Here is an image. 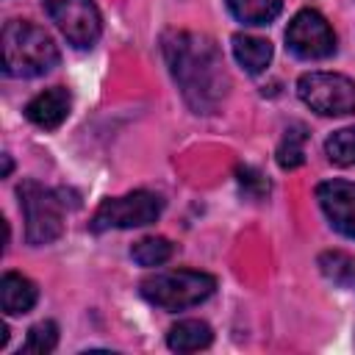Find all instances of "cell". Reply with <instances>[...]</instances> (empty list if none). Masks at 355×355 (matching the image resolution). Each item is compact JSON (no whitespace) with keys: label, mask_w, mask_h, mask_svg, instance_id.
<instances>
[{"label":"cell","mask_w":355,"mask_h":355,"mask_svg":"<svg viewBox=\"0 0 355 355\" xmlns=\"http://www.w3.org/2000/svg\"><path fill=\"white\" fill-rule=\"evenodd\" d=\"M239 183H241V189H244V194H250L252 200H258V197H263L266 191H269V180L258 172V169H252V166H239Z\"/></svg>","instance_id":"20"},{"label":"cell","mask_w":355,"mask_h":355,"mask_svg":"<svg viewBox=\"0 0 355 355\" xmlns=\"http://www.w3.org/2000/svg\"><path fill=\"white\" fill-rule=\"evenodd\" d=\"M72 108V97L64 86H53L47 92H39L28 105H25V116L28 122H33L42 130H55Z\"/></svg>","instance_id":"10"},{"label":"cell","mask_w":355,"mask_h":355,"mask_svg":"<svg viewBox=\"0 0 355 355\" xmlns=\"http://www.w3.org/2000/svg\"><path fill=\"white\" fill-rule=\"evenodd\" d=\"M319 208L324 211L333 230L355 239V183L352 180H324L316 186Z\"/></svg>","instance_id":"9"},{"label":"cell","mask_w":355,"mask_h":355,"mask_svg":"<svg viewBox=\"0 0 355 355\" xmlns=\"http://www.w3.org/2000/svg\"><path fill=\"white\" fill-rule=\"evenodd\" d=\"M305 139H308V133H305L302 125H288L286 128V133H283V139L277 144V155H275L280 169L302 166V161H305Z\"/></svg>","instance_id":"15"},{"label":"cell","mask_w":355,"mask_h":355,"mask_svg":"<svg viewBox=\"0 0 355 355\" xmlns=\"http://www.w3.org/2000/svg\"><path fill=\"white\" fill-rule=\"evenodd\" d=\"M55 28L75 47H92L100 39V11L94 0H42Z\"/></svg>","instance_id":"8"},{"label":"cell","mask_w":355,"mask_h":355,"mask_svg":"<svg viewBox=\"0 0 355 355\" xmlns=\"http://www.w3.org/2000/svg\"><path fill=\"white\" fill-rule=\"evenodd\" d=\"M61 53L50 33L33 22L11 19L3 28V69L11 78H39L58 67Z\"/></svg>","instance_id":"2"},{"label":"cell","mask_w":355,"mask_h":355,"mask_svg":"<svg viewBox=\"0 0 355 355\" xmlns=\"http://www.w3.org/2000/svg\"><path fill=\"white\" fill-rule=\"evenodd\" d=\"M319 269H322L324 277H330L338 286H352L355 283V261L349 255L338 252V250L319 255Z\"/></svg>","instance_id":"17"},{"label":"cell","mask_w":355,"mask_h":355,"mask_svg":"<svg viewBox=\"0 0 355 355\" xmlns=\"http://www.w3.org/2000/svg\"><path fill=\"white\" fill-rule=\"evenodd\" d=\"M286 47L297 58L319 61V58H327L336 53V33L319 11L302 8L291 17V22L286 28Z\"/></svg>","instance_id":"7"},{"label":"cell","mask_w":355,"mask_h":355,"mask_svg":"<svg viewBox=\"0 0 355 355\" xmlns=\"http://www.w3.org/2000/svg\"><path fill=\"white\" fill-rule=\"evenodd\" d=\"M172 252H175V244L164 236H150V239H141L130 247V258L139 266H161L172 258Z\"/></svg>","instance_id":"16"},{"label":"cell","mask_w":355,"mask_h":355,"mask_svg":"<svg viewBox=\"0 0 355 355\" xmlns=\"http://www.w3.org/2000/svg\"><path fill=\"white\" fill-rule=\"evenodd\" d=\"M164 211V200L153 191H130L122 197H108L94 211L89 227L92 233L105 230H128V227H144L153 225Z\"/></svg>","instance_id":"5"},{"label":"cell","mask_w":355,"mask_h":355,"mask_svg":"<svg viewBox=\"0 0 355 355\" xmlns=\"http://www.w3.org/2000/svg\"><path fill=\"white\" fill-rule=\"evenodd\" d=\"M233 55L236 61L250 72V75H258L269 67L272 61V44L266 39H258V36H247V33H236L233 36Z\"/></svg>","instance_id":"13"},{"label":"cell","mask_w":355,"mask_h":355,"mask_svg":"<svg viewBox=\"0 0 355 355\" xmlns=\"http://www.w3.org/2000/svg\"><path fill=\"white\" fill-rule=\"evenodd\" d=\"M11 175V155H3V178Z\"/></svg>","instance_id":"21"},{"label":"cell","mask_w":355,"mask_h":355,"mask_svg":"<svg viewBox=\"0 0 355 355\" xmlns=\"http://www.w3.org/2000/svg\"><path fill=\"white\" fill-rule=\"evenodd\" d=\"M324 153L338 166H355V128H341L327 136Z\"/></svg>","instance_id":"18"},{"label":"cell","mask_w":355,"mask_h":355,"mask_svg":"<svg viewBox=\"0 0 355 355\" xmlns=\"http://www.w3.org/2000/svg\"><path fill=\"white\" fill-rule=\"evenodd\" d=\"M216 288V280L205 272L178 269V272H158L141 280V297L164 311H186L205 302Z\"/></svg>","instance_id":"3"},{"label":"cell","mask_w":355,"mask_h":355,"mask_svg":"<svg viewBox=\"0 0 355 355\" xmlns=\"http://www.w3.org/2000/svg\"><path fill=\"white\" fill-rule=\"evenodd\" d=\"M166 67L194 114H214L227 94V72L214 39L189 31H169L161 42Z\"/></svg>","instance_id":"1"},{"label":"cell","mask_w":355,"mask_h":355,"mask_svg":"<svg viewBox=\"0 0 355 355\" xmlns=\"http://www.w3.org/2000/svg\"><path fill=\"white\" fill-rule=\"evenodd\" d=\"M211 341H214V330L200 319H183L172 324L166 333V347L175 352H197L205 349Z\"/></svg>","instance_id":"12"},{"label":"cell","mask_w":355,"mask_h":355,"mask_svg":"<svg viewBox=\"0 0 355 355\" xmlns=\"http://www.w3.org/2000/svg\"><path fill=\"white\" fill-rule=\"evenodd\" d=\"M19 205L25 214V241L33 247L53 244L64 233V200L36 180H25L19 189Z\"/></svg>","instance_id":"4"},{"label":"cell","mask_w":355,"mask_h":355,"mask_svg":"<svg viewBox=\"0 0 355 355\" xmlns=\"http://www.w3.org/2000/svg\"><path fill=\"white\" fill-rule=\"evenodd\" d=\"M300 100L322 116L355 114V80L336 72H305L297 80Z\"/></svg>","instance_id":"6"},{"label":"cell","mask_w":355,"mask_h":355,"mask_svg":"<svg viewBox=\"0 0 355 355\" xmlns=\"http://www.w3.org/2000/svg\"><path fill=\"white\" fill-rule=\"evenodd\" d=\"M55 344H58V324L50 322V319H44V322H39V324H33L28 330V338H25V344H22L19 352L47 355V352L55 349Z\"/></svg>","instance_id":"19"},{"label":"cell","mask_w":355,"mask_h":355,"mask_svg":"<svg viewBox=\"0 0 355 355\" xmlns=\"http://www.w3.org/2000/svg\"><path fill=\"white\" fill-rule=\"evenodd\" d=\"M6 341H8V327L0 324V347H6Z\"/></svg>","instance_id":"22"},{"label":"cell","mask_w":355,"mask_h":355,"mask_svg":"<svg viewBox=\"0 0 355 355\" xmlns=\"http://www.w3.org/2000/svg\"><path fill=\"white\" fill-rule=\"evenodd\" d=\"M227 8L244 25H269L280 14L283 0H227Z\"/></svg>","instance_id":"14"},{"label":"cell","mask_w":355,"mask_h":355,"mask_svg":"<svg viewBox=\"0 0 355 355\" xmlns=\"http://www.w3.org/2000/svg\"><path fill=\"white\" fill-rule=\"evenodd\" d=\"M39 300V288L33 280L17 275V272H6L3 280H0V305H3V313L8 316H19V313H28Z\"/></svg>","instance_id":"11"}]
</instances>
